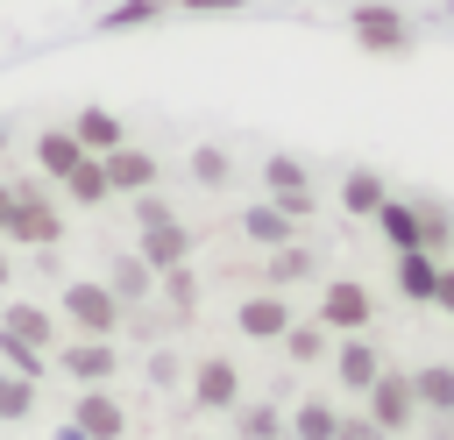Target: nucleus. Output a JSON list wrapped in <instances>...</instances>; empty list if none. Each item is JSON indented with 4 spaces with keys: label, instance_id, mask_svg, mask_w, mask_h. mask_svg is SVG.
Instances as JSON below:
<instances>
[{
    "label": "nucleus",
    "instance_id": "nucleus-1",
    "mask_svg": "<svg viewBox=\"0 0 454 440\" xmlns=\"http://www.w3.org/2000/svg\"><path fill=\"white\" fill-rule=\"evenodd\" d=\"M0 234H14V241H35V248H50V241L64 234V220H57L50 192L21 185V192H7V220H0Z\"/></svg>",
    "mask_w": 454,
    "mask_h": 440
},
{
    "label": "nucleus",
    "instance_id": "nucleus-2",
    "mask_svg": "<svg viewBox=\"0 0 454 440\" xmlns=\"http://www.w3.org/2000/svg\"><path fill=\"white\" fill-rule=\"evenodd\" d=\"M312 319H319L326 334H362V326L376 319V291H369V284H355V277H333Z\"/></svg>",
    "mask_w": 454,
    "mask_h": 440
},
{
    "label": "nucleus",
    "instance_id": "nucleus-3",
    "mask_svg": "<svg viewBox=\"0 0 454 440\" xmlns=\"http://www.w3.org/2000/svg\"><path fill=\"white\" fill-rule=\"evenodd\" d=\"M64 319L78 326V334H92V341H106L114 326H121V298L106 291V284H64Z\"/></svg>",
    "mask_w": 454,
    "mask_h": 440
},
{
    "label": "nucleus",
    "instance_id": "nucleus-4",
    "mask_svg": "<svg viewBox=\"0 0 454 440\" xmlns=\"http://www.w3.org/2000/svg\"><path fill=\"white\" fill-rule=\"evenodd\" d=\"M192 405L199 412H234L241 405V369L227 355H199L192 362Z\"/></svg>",
    "mask_w": 454,
    "mask_h": 440
},
{
    "label": "nucleus",
    "instance_id": "nucleus-5",
    "mask_svg": "<svg viewBox=\"0 0 454 440\" xmlns=\"http://www.w3.org/2000/svg\"><path fill=\"white\" fill-rule=\"evenodd\" d=\"M362 397H369V419H376L383 433H404V426H419V390H411V376H390V369H383V376H376Z\"/></svg>",
    "mask_w": 454,
    "mask_h": 440
},
{
    "label": "nucleus",
    "instance_id": "nucleus-6",
    "mask_svg": "<svg viewBox=\"0 0 454 440\" xmlns=\"http://www.w3.org/2000/svg\"><path fill=\"white\" fill-rule=\"evenodd\" d=\"M262 185L277 192L270 206H284L291 220H305V213H312V177H305V170H298L291 156H270V163H262Z\"/></svg>",
    "mask_w": 454,
    "mask_h": 440
},
{
    "label": "nucleus",
    "instance_id": "nucleus-7",
    "mask_svg": "<svg viewBox=\"0 0 454 440\" xmlns=\"http://www.w3.org/2000/svg\"><path fill=\"white\" fill-rule=\"evenodd\" d=\"M234 326H241L248 341H284V326H291V305H284L277 291H262V298H241V305H234Z\"/></svg>",
    "mask_w": 454,
    "mask_h": 440
},
{
    "label": "nucleus",
    "instance_id": "nucleus-8",
    "mask_svg": "<svg viewBox=\"0 0 454 440\" xmlns=\"http://www.w3.org/2000/svg\"><path fill=\"white\" fill-rule=\"evenodd\" d=\"M57 362H64V376H71L78 390H92V383H106V376H114V348H106V341H92V334H78Z\"/></svg>",
    "mask_w": 454,
    "mask_h": 440
},
{
    "label": "nucleus",
    "instance_id": "nucleus-9",
    "mask_svg": "<svg viewBox=\"0 0 454 440\" xmlns=\"http://www.w3.org/2000/svg\"><path fill=\"white\" fill-rule=\"evenodd\" d=\"M71 419H78V433H85V440H121V433H128V412H121L99 383H92V390H78V412H71Z\"/></svg>",
    "mask_w": 454,
    "mask_h": 440
},
{
    "label": "nucleus",
    "instance_id": "nucleus-10",
    "mask_svg": "<svg viewBox=\"0 0 454 440\" xmlns=\"http://www.w3.org/2000/svg\"><path fill=\"white\" fill-rule=\"evenodd\" d=\"M99 163H106V192H149V185H156V156H149V149H128V142H121V149H106Z\"/></svg>",
    "mask_w": 454,
    "mask_h": 440
},
{
    "label": "nucleus",
    "instance_id": "nucleus-11",
    "mask_svg": "<svg viewBox=\"0 0 454 440\" xmlns=\"http://www.w3.org/2000/svg\"><path fill=\"white\" fill-rule=\"evenodd\" d=\"M184 255H192V234H184V227H177L170 213L142 227V263H149V270H177Z\"/></svg>",
    "mask_w": 454,
    "mask_h": 440
},
{
    "label": "nucleus",
    "instance_id": "nucleus-12",
    "mask_svg": "<svg viewBox=\"0 0 454 440\" xmlns=\"http://www.w3.org/2000/svg\"><path fill=\"white\" fill-rule=\"evenodd\" d=\"M333 369H340V383H348V390H369V383L383 376V355H376V341L348 334V341L333 348Z\"/></svg>",
    "mask_w": 454,
    "mask_h": 440
},
{
    "label": "nucleus",
    "instance_id": "nucleus-13",
    "mask_svg": "<svg viewBox=\"0 0 454 440\" xmlns=\"http://www.w3.org/2000/svg\"><path fill=\"white\" fill-rule=\"evenodd\" d=\"M71 135H78V149H85V156H106V149H121V142H128V128H121L106 106H85V114L71 121Z\"/></svg>",
    "mask_w": 454,
    "mask_h": 440
},
{
    "label": "nucleus",
    "instance_id": "nucleus-14",
    "mask_svg": "<svg viewBox=\"0 0 454 440\" xmlns=\"http://www.w3.org/2000/svg\"><path fill=\"white\" fill-rule=\"evenodd\" d=\"M291 227H298V220H291L284 206H270V199H255V206L241 213V234H248L255 248H284V241H291Z\"/></svg>",
    "mask_w": 454,
    "mask_h": 440
},
{
    "label": "nucleus",
    "instance_id": "nucleus-15",
    "mask_svg": "<svg viewBox=\"0 0 454 440\" xmlns=\"http://www.w3.org/2000/svg\"><path fill=\"white\" fill-rule=\"evenodd\" d=\"M411 390H419V412H426V419H447V412H454V369H447V362L411 369Z\"/></svg>",
    "mask_w": 454,
    "mask_h": 440
},
{
    "label": "nucleus",
    "instance_id": "nucleus-16",
    "mask_svg": "<svg viewBox=\"0 0 454 440\" xmlns=\"http://www.w3.org/2000/svg\"><path fill=\"white\" fill-rule=\"evenodd\" d=\"M355 35H362V50H404V43H411V28H404L390 7H362V14H355Z\"/></svg>",
    "mask_w": 454,
    "mask_h": 440
},
{
    "label": "nucleus",
    "instance_id": "nucleus-17",
    "mask_svg": "<svg viewBox=\"0 0 454 440\" xmlns=\"http://www.w3.org/2000/svg\"><path fill=\"white\" fill-rule=\"evenodd\" d=\"M433 284H440V263L426 248H397V291L419 298V305H433Z\"/></svg>",
    "mask_w": 454,
    "mask_h": 440
},
{
    "label": "nucleus",
    "instance_id": "nucleus-18",
    "mask_svg": "<svg viewBox=\"0 0 454 440\" xmlns=\"http://www.w3.org/2000/svg\"><path fill=\"white\" fill-rule=\"evenodd\" d=\"M149 284H156V270H149L142 255H121V263H114V277H106V291L121 298V312H128V305H142V298H149Z\"/></svg>",
    "mask_w": 454,
    "mask_h": 440
},
{
    "label": "nucleus",
    "instance_id": "nucleus-19",
    "mask_svg": "<svg viewBox=\"0 0 454 440\" xmlns=\"http://www.w3.org/2000/svg\"><path fill=\"white\" fill-rule=\"evenodd\" d=\"M284 355H291V362H326V355H333V334H326L319 319H291V326H284Z\"/></svg>",
    "mask_w": 454,
    "mask_h": 440
},
{
    "label": "nucleus",
    "instance_id": "nucleus-20",
    "mask_svg": "<svg viewBox=\"0 0 454 440\" xmlns=\"http://www.w3.org/2000/svg\"><path fill=\"white\" fill-rule=\"evenodd\" d=\"M284 433H291V440H333V433H340V412H333V405H319V397H305V405L291 412V426H284Z\"/></svg>",
    "mask_w": 454,
    "mask_h": 440
},
{
    "label": "nucleus",
    "instance_id": "nucleus-21",
    "mask_svg": "<svg viewBox=\"0 0 454 440\" xmlns=\"http://www.w3.org/2000/svg\"><path fill=\"white\" fill-rule=\"evenodd\" d=\"M78 156H85V149H78V135H71V128H50V135L35 142V163H43L50 177H64V170H78Z\"/></svg>",
    "mask_w": 454,
    "mask_h": 440
},
{
    "label": "nucleus",
    "instance_id": "nucleus-22",
    "mask_svg": "<svg viewBox=\"0 0 454 440\" xmlns=\"http://www.w3.org/2000/svg\"><path fill=\"white\" fill-rule=\"evenodd\" d=\"M57 185H64L78 206H99V199H106V163H99V156H78V170H64Z\"/></svg>",
    "mask_w": 454,
    "mask_h": 440
},
{
    "label": "nucleus",
    "instance_id": "nucleus-23",
    "mask_svg": "<svg viewBox=\"0 0 454 440\" xmlns=\"http://www.w3.org/2000/svg\"><path fill=\"white\" fill-rule=\"evenodd\" d=\"M340 206H348V213H376V206H383V177H376V170H348V177H340Z\"/></svg>",
    "mask_w": 454,
    "mask_h": 440
},
{
    "label": "nucleus",
    "instance_id": "nucleus-24",
    "mask_svg": "<svg viewBox=\"0 0 454 440\" xmlns=\"http://www.w3.org/2000/svg\"><path fill=\"white\" fill-rule=\"evenodd\" d=\"M447 241H454V213H447V206H433V199H419V248H426V255H440Z\"/></svg>",
    "mask_w": 454,
    "mask_h": 440
},
{
    "label": "nucleus",
    "instance_id": "nucleus-25",
    "mask_svg": "<svg viewBox=\"0 0 454 440\" xmlns=\"http://www.w3.org/2000/svg\"><path fill=\"white\" fill-rule=\"evenodd\" d=\"M376 220H383V234H390V248H419V206H376Z\"/></svg>",
    "mask_w": 454,
    "mask_h": 440
},
{
    "label": "nucleus",
    "instance_id": "nucleus-26",
    "mask_svg": "<svg viewBox=\"0 0 454 440\" xmlns=\"http://www.w3.org/2000/svg\"><path fill=\"white\" fill-rule=\"evenodd\" d=\"M0 326H7V334H21L28 348H50V341H57V326H50V312H35V305H14V312H7Z\"/></svg>",
    "mask_w": 454,
    "mask_h": 440
},
{
    "label": "nucleus",
    "instance_id": "nucleus-27",
    "mask_svg": "<svg viewBox=\"0 0 454 440\" xmlns=\"http://www.w3.org/2000/svg\"><path fill=\"white\" fill-rule=\"evenodd\" d=\"M28 412H35V376L0 369V419H28Z\"/></svg>",
    "mask_w": 454,
    "mask_h": 440
},
{
    "label": "nucleus",
    "instance_id": "nucleus-28",
    "mask_svg": "<svg viewBox=\"0 0 454 440\" xmlns=\"http://www.w3.org/2000/svg\"><path fill=\"white\" fill-rule=\"evenodd\" d=\"M0 362H7L14 376H43V348H28V341L7 334V326H0Z\"/></svg>",
    "mask_w": 454,
    "mask_h": 440
},
{
    "label": "nucleus",
    "instance_id": "nucleus-29",
    "mask_svg": "<svg viewBox=\"0 0 454 440\" xmlns=\"http://www.w3.org/2000/svg\"><path fill=\"white\" fill-rule=\"evenodd\" d=\"M312 263H319V248H298V241H284V248L270 255V277H277V284H291V277H305Z\"/></svg>",
    "mask_w": 454,
    "mask_h": 440
},
{
    "label": "nucleus",
    "instance_id": "nucleus-30",
    "mask_svg": "<svg viewBox=\"0 0 454 440\" xmlns=\"http://www.w3.org/2000/svg\"><path fill=\"white\" fill-rule=\"evenodd\" d=\"M234 433H241V440H284V419H277V405H248Z\"/></svg>",
    "mask_w": 454,
    "mask_h": 440
},
{
    "label": "nucleus",
    "instance_id": "nucleus-31",
    "mask_svg": "<svg viewBox=\"0 0 454 440\" xmlns=\"http://www.w3.org/2000/svg\"><path fill=\"white\" fill-rule=\"evenodd\" d=\"M163 291H170V305H177V312H184V305H192V298H199V277H192V270H184V263H177V270H163Z\"/></svg>",
    "mask_w": 454,
    "mask_h": 440
},
{
    "label": "nucleus",
    "instance_id": "nucleus-32",
    "mask_svg": "<svg viewBox=\"0 0 454 440\" xmlns=\"http://www.w3.org/2000/svg\"><path fill=\"white\" fill-rule=\"evenodd\" d=\"M192 177L220 185V177H227V156H220V149H199V156H192Z\"/></svg>",
    "mask_w": 454,
    "mask_h": 440
},
{
    "label": "nucleus",
    "instance_id": "nucleus-33",
    "mask_svg": "<svg viewBox=\"0 0 454 440\" xmlns=\"http://www.w3.org/2000/svg\"><path fill=\"white\" fill-rule=\"evenodd\" d=\"M333 440H383V426H376V419H348V412H340V433H333Z\"/></svg>",
    "mask_w": 454,
    "mask_h": 440
},
{
    "label": "nucleus",
    "instance_id": "nucleus-34",
    "mask_svg": "<svg viewBox=\"0 0 454 440\" xmlns=\"http://www.w3.org/2000/svg\"><path fill=\"white\" fill-rule=\"evenodd\" d=\"M433 305H447V312H454V270H440V284H433Z\"/></svg>",
    "mask_w": 454,
    "mask_h": 440
},
{
    "label": "nucleus",
    "instance_id": "nucleus-35",
    "mask_svg": "<svg viewBox=\"0 0 454 440\" xmlns=\"http://www.w3.org/2000/svg\"><path fill=\"white\" fill-rule=\"evenodd\" d=\"M0 220H7V185H0Z\"/></svg>",
    "mask_w": 454,
    "mask_h": 440
},
{
    "label": "nucleus",
    "instance_id": "nucleus-36",
    "mask_svg": "<svg viewBox=\"0 0 454 440\" xmlns=\"http://www.w3.org/2000/svg\"><path fill=\"white\" fill-rule=\"evenodd\" d=\"M0 284H7V255H0Z\"/></svg>",
    "mask_w": 454,
    "mask_h": 440
}]
</instances>
